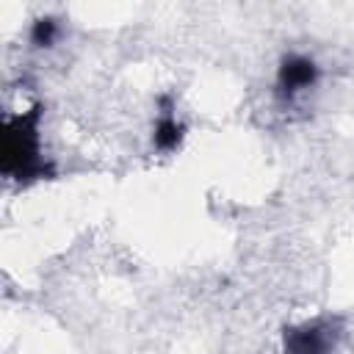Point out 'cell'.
Returning a JSON list of instances; mask_svg holds the SVG:
<instances>
[{
  "mask_svg": "<svg viewBox=\"0 0 354 354\" xmlns=\"http://www.w3.org/2000/svg\"><path fill=\"white\" fill-rule=\"evenodd\" d=\"M180 133H183V127L177 124L171 111H163V116L155 124V147L158 149H174L180 144Z\"/></svg>",
  "mask_w": 354,
  "mask_h": 354,
  "instance_id": "277c9868",
  "label": "cell"
},
{
  "mask_svg": "<svg viewBox=\"0 0 354 354\" xmlns=\"http://www.w3.org/2000/svg\"><path fill=\"white\" fill-rule=\"evenodd\" d=\"M335 340H337V332L332 329L329 321H315V324H304L299 329L285 332L288 354H332Z\"/></svg>",
  "mask_w": 354,
  "mask_h": 354,
  "instance_id": "7a4b0ae2",
  "label": "cell"
},
{
  "mask_svg": "<svg viewBox=\"0 0 354 354\" xmlns=\"http://www.w3.org/2000/svg\"><path fill=\"white\" fill-rule=\"evenodd\" d=\"M3 171L17 180H30L44 174V163L39 155V108L6 119Z\"/></svg>",
  "mask_w": 354,
  "mask_h": 354,
  "instance_id": "6da1fadb",
  "label": "cell"
},
{
  "mask_svg": "<svg viewBox=\"0 0 354 354\" xmlns=\"http://www.w3.org/2000/svg\"><path fill=\"white\" fill-rule=\"evenodd\" d=\"M55 33H58V25H55V19H39V22L33 25V44H39V47H47V44H53Z\"/></svg>",
  "mask_w": 354,
  "mask_h": 354,
  "instance_id": "5b68a950",
  "label": "cell"
},
{
  "mask_svg": "<svg viewBox=\"0 0 354 354\" xmlns=\"http://www.w3.org/2000/svg\"><path fill=\"white\" fill-rule=\"evenodd\" d=\"M318 77V69L310 58H301V55H288L279 66V77H277V86H279V94L282 97H293L304 88H310Z\"/></svg>",
  "mask_w": 354,
  "mask_h": 354,
  "instance_id": "3957f363",
  "label": "cell"
}]
</instances>
